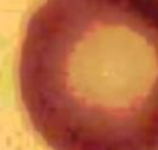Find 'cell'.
<instances>
[{
  "label": "cell",
  "instance_id": "cell-1",
  "mask_svg": "<svg viewBox=\"0 0 158 150\" xmlns=\"http://www.w3.org/2000/svg\"><path fill=\"white\" fill-rule=\"evenodd\" d=\"M18 84L52 150H158V0H45Z\"/></svg>",
  "mask_w": 158,
  "mask_h": 150
}]
</instances>
